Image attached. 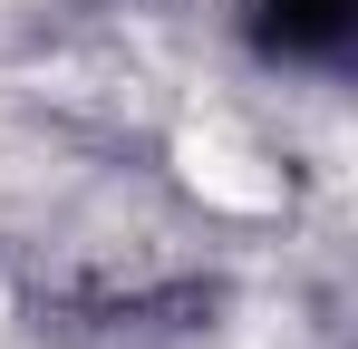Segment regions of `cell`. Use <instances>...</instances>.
<instances>
[{
    "mask_svg": "<svg viewBox=\"0 0 358 349\" xmlns=\"http://www.w3.org/2000/svg\"><path fill=\"white\" fill-rule=\"evenodd\" d=\"M184 174L203 204H233V214H271L281 204V174L242 146L233 126H184Z\"/></svg>",
    "mask_w": 358,
    "mask_h": 349,
    "instance_id": "cell-1",
    "label": "cell"
}]
</instances>
